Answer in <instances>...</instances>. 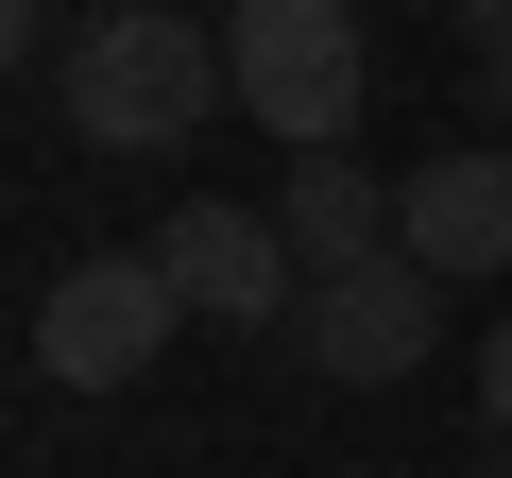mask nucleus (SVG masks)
<instances>
[{
    "instance_id": "obj_8",
    "label": "nucleus",
    "mask_w": 512,
    "mask_h": 478,
    "mask_svg": "<svg viewBox=\"0 0 512 478\" xmlns=\"http://www.w3.org/2000/svg\"><path fill=\"white\" fill-rule=\"evenodd\" d=\"M461 35H478V103L512 120V0H461Z\"/></svg>"
},
{
    "instance_id": "obj_7",
    "label": "nucleus",
    "mask_w": 512,
    "mask_h": 478,
    "mask_svg": "<svg viewBox=\"0 0 512 478\" xmlns=\"http://www.w3.org/2000/svg\"><path fill=\"white\" fill-rule=\"evenodd\" d=\"M274 222H291V257H308V274H359V257H393V188H376L359 154H291Z\"/></svg>"
},
{
    "instance_id": "obj_1",
    "label": "nucleus",
    "mask_w": 512,
    "mask_h": 478,
    "mask_svg": "<svg viewBox=\"0 0 512 478\" xmlns=\"http://www.w3.org/2000/svg\"><path fill=\"white\" fill-rule=\"evenodd\" d=\"M69 137L86 154H188L205 103H222V18H171V0H137V18H86L69 69H52Z\"/></svg>"
},
{
    "instance_id": "obj_5",
    "label": "nucleus",
    "mask_w": 512,
    "mask_h": 478,
    "mask_svg": "<svg viewBox=\"0 0 512 478\" xmlns=\"http://www.w3.org/2000/svg\"><path fill=\"white\" fill-rule=\"evenodd\" d=\"M154 257H171L188 325H291V308H308V257H291V222H274V205H171V222H154Z\"/></svg>"
},
{
    "instance_id": "obj_10",
    "label": "nucleus",
    "mask_w": 512,
    "mask_h": 478,
    "mask_svg": "<svg viewBox=\"0 0 512 478\" xmlns=\"http://www.w3.org/2000/svg\"><path fill=\"white\" fill-rule=\"evenodd\" d=\"M86 18H137V0H86Z\"/></svg>"
},
{
    "instance_id": "obj_4",
    "label": "nucleus",
    "mask_w": 512,
    "mask_h": 478,
    "mask_svg": "<svg viewBox=\"0 0 512 478\" xmlns=\"http://www.w3.org/2000/svg\"><path fill=\"white\" fill-rule=\"evenodd\" d=\"M291 342L325 359V376H359V393H393V376H427V342H444V274L410 257H359V274H308V308H291Z\"/></svg>"
},
{
    "instance_id": "obj_6",
    "label": "nucleus",
    "mask_w": 512,
    "mask_h": 478,
    "mask_svg": "<svg viewBox=\"0 0 512 478\" xmlns=\"http://www.w3.org/2000/svg\"><path fill=\"white\" fill-rule=\"evenodd\" d=\"M393 239L461 291V274H512V137H461V154H427L410 188H393Z\"/></svg>"
},
{
    "instance_id": "obj_9",
    "label": "nucleus",
    "mask_w": 512,
    "mask_h": 478,
    "mask_svg": "<svg viewBox=\"0 0 512 478\" xmlns=\"http://www.w3.org/2000/svg\"><path fill=\"white\" fill-rule=\"evenodd\" d=\"M478 410H495V444H512V308H495V342H478Z\"/></svg>"
},
{
    "instance_id": "obj_2",
    "label": "nucleus",
    "mask_w": 512,
    "mask_h": 478,
    "mask_svg": "<svg viewBox=\"0 0 512 478\" xmlns=\"http://www.w3.org/2000/svg\"><path fill=\"white\" fill-rule=\"evenodd\" d=\"M222 86H239L256 137L342 154L359 103H376V35H359V0H239V18H222Z\"/></svg>"
},
{
    "instance_id": "obj_3",
    "label": "nucleus",
    "mask_w": 512,
    "mask_h": 478,
    "mask_svg": "<svg viewBox=\"0 0 512 478\" xmlns=\"http://www.w3.org/2000/svg\"><path fill=\"white\" fill-rule=\"evenodd\" d=\"M171 325H188V291H171V257H154V239H120V257H69V274L35 291V376H52V393H137V376L171 359Z\"/></svg>"
}]
</instances>
